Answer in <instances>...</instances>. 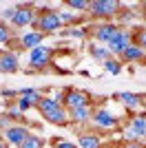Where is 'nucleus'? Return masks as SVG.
Segmentation results:
<instances>
[{"label":"nucleus","instance_id":"f257e3e1","mask_svg":"<svg viewBox=\"0 0 146 148\" xmlns=\"http://www.w3.org/2000/svg\"><path fill=\"white\" fill-rule=\"evenodd\" d=\"M33 25L40 29V33H47V31L60 29V27H62V20H60V16H58V13H53V11H49V9H44V11L36 18V22H33Z\"/></svg>","mask_w":146,"mask_h":148},{"label":"nucleus","instance_id":"f03ea898","mask_svg":"<svg viewBox=\"0 0 146 148\" xmlns=\"http://www.w3.org/2000/svg\"><path fill=\"white\" fill-rule=\"evenodd\" d=\"M89 9H91L93 16H100V18H109V16L117 13L120 5H117V2H113V0H93V2H89Z\"/></svg>","mask_w":146,"mask_h":148},{"label":"nucleus","instance_id":"7ed1b4c3","mask_svg":"<svg viewBox=\"0 0 146 148\" xmlns=\"http://www.w3.org/2000/svg\"><path fill=\"white\" fill-rule=\"evenodd\" d=\"M13 25L16 27H27L31 25V22H36V13H33V9H29V7H22V9H16V16H13Z\"/></svg>","mask_w":146,"mask_h":148},{"label":"nucleus","instance_id":"20e7f679","mask_svg":"<svg viewBox=\"0 0 146 148\" xmlns=\"http://www.w3.org/2000/svg\"><path fill=\"white\" fill-rule=\"evenodd\" d=\"M5 137L11 144H16V146H22V142L29 137V133H27L24 126H9V128L5 130Z\"/></svg>","mask_w":146,"mask_h":148},{"label":"nucleus","instance_id":"39448f33","mask_svg":"<svg viewBox=\"0 0 146 148\" xmlns=\"http://www.w3.org/2000/svg\"><path fill=\"white\" fill-rule=\"evenodd\" d=\"M128 40H131V36H128L126 31L117 29V33L111 38V42H109L111 51H115V53H124V49L128 47Z\"/></svg>","mask_w":146,"mask_h":148},{"label":"nucleus","instance_id":"423d86ee","mask_svg":"<svg viewBox=\"0 0 146 148\" xmlns=\"http://www.w3.org/2000/svg\"><path fill=\"white\" fill-rule=\"evenodd\" d=\"M49 60H51V49H47V47H38V49L31 51V64L33 66H44V64H49Z\"/></svg>","mask_w":146,"mask_h":148},{"label":"nucleus","instance_id":"0eeeda50","mask_svg":"<svg viewBox=\"0 0 146 148\" xmlns=\"http://www.w3.org/2000/svg\"><path fill=\"white\" fill-rule=\"evenodd\" d=\"M18 71V58L13 53H0V73H13Z\"/></svg>","mask_w":146,"mask_h":148},{"label":"nucleus","instance_id":"6e6552de","mask_svg":"<svg viewBox=\"0 0 146 148\" xmlns=\"http://www.w3.org/2000/svg\"><path fill=\"white\" fill-rule=\"evenodd\" d=\"M64 102H67L71 108H78V106H89V97H86V93H82V91H69L67 97H64Z\"/></svg>","mask_w":146,"mask_h":148},{"label":"nucleus","instance_id":"1a4fd4ad","mask_svg":"<svg viewBox=\"0 0 146 148\" xmlns=\"http://www.w3.org/2000/svg\"><path fill=\"white\" fill-rule=\"evenodd\" d=\"M93 122H95L97 126H104V128H113L117 124V119L113 117L109 111H97L95 115H93Z\"/></svg>","mask_w":146,"mask_h":148},{"label":"nucleus","instance_id":"9d476101","mask_svg":"<svg viewBox=\"0 0 146 148\" xmlns=\"http://www.w3.org/2000/svg\"><path fill=\"white\" fill-rule=\"evenodd\" d=\"M117 33V27L115 25H100L95 29V38L100 42H111V38Z\"/></svg>","mask_w":146,"mask_h":148},{"label":"nucleus","instance_id":"9b49d317","mask_svg":"<svg viewBox=\"0 0 146 148\" xmlns=\"http://www.w3.org/2000/svg\"><path fill=\"white\" fill-rule=\"evenodd\" d=\"M124 60H128V62H135V60H144L146 58V51L144 49H140L137 44H128L126 49H124Z\"/></svg>","mask_w":146,"mask_h":148},{"label":"nucleus","instance_id":"f8f14e48","mask_svg":"<svg viewBox=\"0 0 146 148\" xmlns=\"http://www.w3.org/2000/svg\"><path fill=\"white\" fill-rule=\"evenodd\" d=\"M44 117H47V122H51V124H58V126H62V124H67L69 115H67V111H64L62 106H58V108H53V111L49 113V115H44Z\"/></svg>","mask_w":146,"mask_h":148},{"label":"nucleus","instance_id":"ddd939ff","mask_svg":"<svg viewBox=\"0 0 146 148\" xmlns=\"http://www.w3.org/2000/svg\"><path fill=\"white\" fill-rule=\"evenodd\" d=\"M40 42H42V33H40V31H33V33L22 36V47H27V49H31V51L38 49Z\"/></svg>","mask_w":146,"mask_h":148},{"label":"nucleus","instance_id":"4468645a","mask_svg":"<svg viewBox=\"0 0 146 148\" xmlns=\"http://www.w3.org/2000/svg\"><path fill=\"white\" fill-rule=\"evenodd\" d=\"M89 115H91V108H89V106H78V108H71V115H69V117H71L73 122H86Z\"/></svg>","mask_w":146,"mask_h":148},{"label":"nucleus","instance_id":"2eb2a0df","mask_svg":"<svg viewBox=\"0 0 146 148\" xmlns=\"http://www.w3.org/2000/svg\"><path fill=\"white\" fill-rule=\"evenodd\" d=\"M58 102H55L53 97H42L40 99V104H38V108H40V111H42V115H49V113L53 111V108H58Z\"/></svg>","mask_w":146,"mask_h":148},{"label":"nucleus","instance_id":"dca6fc26","mask_svg":"<svg viewBox=\"0 0 146 148\" xmlns=\"http://www.w3.org/2000/svg\"><path fill=\"white\" fill-rule=\"evenodd\" d=\"M18 95H22L24 99H29L31 104H40V99H42V97H40V93H38L36 88H20Z\"/></svg>","mask_w":146,"mask_h":148},{"label":"nucleus","instance_id":"f3484780","mask_svg":"<svg viewBox=\"0 0 146 148\" xmlns=\"http://www.w3.org/2000/svg\"><path fill=\"white\" fill-rule=\"evenodd\" d=\"M131 130L135 133V137L146 135V119H144V117H135L133 124H131Z\"/></svg>","mask_w":146,"mask_h":148},{"label":"nucleus","instance_id":"a211bd4d","mask_svg":"<svg viewBox=\"0 0 146 148\" xmlns=\"http://www.w3.org/2000/svg\"><path fill=\"white\" fill-rule=\"evenodd\" d=\"M80 146L82 148H100V139L95 135H80Z\"/></svg>","mask_w":146,"mask_h":148},{"label":"nucleus","instance_id":"6ab92c4d","mask_svg":"<svg viewBox=\"0 0 146 148\" xmlns=\"http://www.w3.org/2000/svg\"><path fill=\"white\" fill-rule=\"evenodd\" d=\"M120 97H122V102L126 106H133V108H137V106L142 104V99L135 95V93H120Z\"/></svg>","mask_w":146,"mask_h":148},{"label":"nucleus","instance_id":"aec40b11","mask_svg":"<svg viewBox=\"0 0 146 148\" xmlns=\"http://www.w3.org/2000/svg\"><path fill=\"white\" fill-rule=\"evenodd\" d=\"M20 148H42V139H40V137H36V135H29V137L22 142V146H20Z\"/></svg>","mask_w":146,"mask_h":148},{"label":"nucleus","instance_id":"412c9836","mask_svg":"<svg viewBox=\"0 0 146 148\" xmlns=\"http://www.w3.org/2000/svg\"><path fill=\"white\" fill-rule=\"evenodd\" d=\"M104 66H106V71H109L111 75H117V73L122 71V69H120V64H117L115 60H111V58H109L106 62H104Z\"/></svg>","mask_w":146,"mask_h":148},{"label":"nucleus","instance_id":"4be33fe9","mask_svg":"<svg viewBox=\"0 0 146 148\" xmlns=\"http://www.w3.org/2000/svg\"><path fill=\"white\" fill-rule=\"evenodd\" d=\"M91 53L97 58V60H104V62L109 60V51H106V49H100V47H91Z\"/></svg>","mask_w":146,"mask_h":148},{"label":"nucleus","instance_id":"5701e85b","mask_svg":"<svg viewBox=\"0 0 146 148\" xmlns=\"http://www.w3.org/2000/svg\"><path fill=\"white\" fill-rule=\"evenodd\" d=\"M135 40H137V47L146 51V29H140V31H137V36H135Z\"/></svg>","mask_w":146,"mask_h":148},{"label":"nucleus","instance_id":"b1692460","mask_svg":"<svg viewBox=\"0 0 146 148\" xmlns=\"http://www.w3.org/2000/svg\"><path fill=\"white\" fill-rule=\"evenodd\" d=\"M69 7H71V9H86L89 2H86V0H69Z\"/></svg>","mask_w":146,"mask_h":148},{"label":"nucleus","instance_id":"393cba45","mask_svg":"<svg viewBox=\"0 0 146 148\" xmlns=\"http://www.w3.org/2000/svg\"><path fill=\"white\" fill-rule=\"evenodd\" d=\"M9 29H7L5 25H0V42H9Z\"/></svg>","mask_w":146,"mask_h":148},{"label":"nucleus","instance_id":"a878e982","mask_svg":"<svg viewBox=\"0 0 146 148\" xmlns=\"http://www.w3.org/2000/svg\"><path fill=\"white\" fill-rule=\"evenodd\" d=\"M31 106H33V104H31L29 99H24V97L18 99V108H20V111H27V108H31Z\"/></svg>","mask_w":146,"mask_h":148},{"label":"nucleus","instance_id":"bb28decb","mask_svg":"<svg viewBox=\"0 0 146 148\" xmlns=\"http://www.w3.org/2000/svg\"><path fill=\"white\" fill-rule=\"evenodd\" d=\"M67 33L73 36V38H82V36H84V31H82V29H71V31H67Z\"/></svg>","mask_w":146,"mask_h":148},{"label":"nucleus","instance_id":"cd10ccee","mask_svg":"<svg viewBox=\"0 0 146 148\" xmlns=\"http://www.w3.org/2000/svg\"><path fill=\"white\" fill-rule=\"evenodd\" d=\"M9 117H20V108L18 106H13L11 111H9Z\"/></svg>","mask_w":146,"mask_h":148},{"label":"nucleus","instance_id":"c85d7f7f","mask_svg":"<svg viewBox=\"0 0 146 148\" xmlns=\"http://www.w3.org/2000/svg\"><path fill=\"white\" fill-rule=\"evenodd\" d=\"M55 148H75V146L69 144V142H58V144H55Z\"/></svg>","mask_w":146,"mask_h":148},{"label":"nucleus","instance_id":"c756f323","mask_svg":"<svg viewBox=\"0 0 146 148\" xmlns=\"http://www.w3.org/2000/svg\"><path fill=\"white\" fill-rule=\"evenodd\" d=\"M0 126H2V128H9V115H7V117H0Z\"/></svg>","mask_w":146,"mask_h":148},{"label":"nucleus","instance_id":"7c9ffc66","mask_svg":"<svg viewBox=\"0 0 146 148\" xmlns=\"http://www.w3.org/2000/svg\"><path fill=\"white\" fill-rule=\"evenodd\" d=\"M2 95H18V91H11V88H2Z\"/></svg>","mask_w":146,"mask_h":148},{"label":"nucleus","instance_id":"2f4dec72","mask_svg":"<svg viewBox=\"0 0 146 148\" xmlns=\"http://www.w3.org/2000/svg\"><path fill=\"white\" fill-rule=\"evenodd\" d=\"M126 148H144V146H140V144H126Z\"/></svg>","mask_w":146,"mask_h":148},{"label":"nucleus","instance_id":"473e14b6","mask_svg":"<svg viewBox=\"0 0 146 148\" xmlns=\"http://www.w3.org/2000/svg\"><path fill=\"white\" fill-rule=\"evenodd\" d=\"M0 148H5V144H2V139H0Z\"/></svg>","mask_w":146,"mask_h":148},{"label":"nucleus","instance_id":"72a5a7b5","mask_svg":"<svg viewBox=\"0 0 146 148\" xmlns=\"http://www.w3.org/2000/svg\"><path fill=\"white\" fill-rule=\"evenodd\" d=\"M144 7H146V2H144Z\"/></svg>","mask_w":146,"mask_h":148}]
</instances>
